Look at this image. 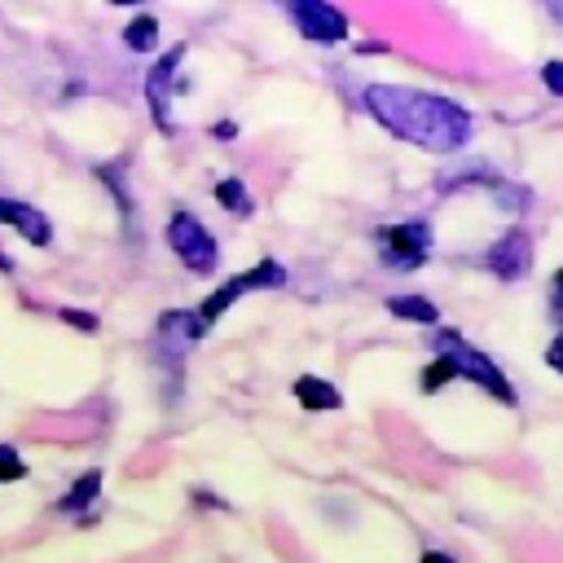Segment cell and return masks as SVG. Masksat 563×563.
<instances>
[{"label":"cell","mask_w":563,"mask_h":563,"mask_svg":"<svg viewBox=\"0 0 563 563\" xmlns=\"http://www.w3.org/2000/svg\"><path fill=\"white\" fill-rule=\"evenodd\" d=\"M541 84H545L554 97H563V62H559V57H550V62L541 66Z\"/></svg>","instance_id":"obj_18"},{"label":"cell","mask_w":563,"mask_h":563,"mask_svg":"<svg viewBox=\"0 0 563 563\" xmlns=\"http://www.w3.org/2000/svg\"><path fill=\"white\" fill-rule=\"evenodd\" d=\"M97 493H101V471L92 466V471H84V475L70 484L66 497H57V510H62V515H84V510L97 501Z\"/></svg>","instance_id":"obj_12"},{"label":"cell","mask_w":563,"mask_h":563,"mask_svg":"<svg viewBox=\"0 0 563 563\" xmlns=\"http://www.w3.org/2000/svg\"><path fill=\"white\" fill-rule=\"evenodd\" d=\"M185 62V44H172L154 66H150V79H145V101H150V119L158 132H176L172 123V79H176V66Z\"/></svg>","instance_id":"obj_7"},{"label":"cell","mask_w":563,"mask_h":563,"mask_svg":"<svg viewBox=\"0 0 563 563\" xmlns=\"http://www.w3.org/2000/svg\"><path fill=\"white\" fill-rule=\"evenodd\" d=\"M387 312L396 321H413V325H440V308L422 295H391L387 299Z\"/></svg>","instance_id":"obj_11"},{"label":"cell","mask_w":563,"mask_h":563,"mask_svg":"<svg viewBox=\"0 0 563 563\" xmlns=\"http://www.w3.org/2000/svg\"><path fill=\"white\" fill-rule=\"evenodd\" d=\"M26 479V457L13 444H0V484H18Z\"/></svg>","instance_id":"obj_15"},{"label":"cell","mask_w":563,"mask_h":563,"mask_svg":"<svg viewBox=\"0 0 563 563\" xmlns=\"http://www.w3.org/2000/svg\"><path fill=\"white\" fill-rule=\"evenodd\" d=\"M9 268H13V260H9V255H0V273H9Z\"/></svg>","instance_id":"obj_23"},{"label":"cell","mask_w":563,"mask_h":563,"mask_svg":"<svg viewBox=\"0 0 563 563\" xmlns=\"http://www.w3.org/2000/svg\"><path fill=\"white\" fill-rule=\"evenodd\" d=\"M484 268L501 282H519L532 268V238L523 229H506L488 251H484Z\"/></svg>","instance_id":"obj_8"},{"label":"cell","mask_w":563,"mask_h":563,"mask_svg":"<svg viewBox=\"0 0 563 563\" xmlns=\"http://www.w3.org/2000/svg\"><path fill=\"white\" fill-rule=\"evenodd\" d=\"M361 106L369 110L374 123H383L396 141H409L427 154H453L471 141V110L457 106L453 97L422 92V88H400V84H369L361 92Z\"/></svg>","instance_id":"obj_1"},{"label":"cell","mask_w":563,"mask_h":563,"mask_svg":"<svg viewBox=\"0 0 563 563\" xmlns=\"http://www.w3.org/2000/svg\"><path fill=\"white\" fill-rule=\"evenodd\" d=\"M57 317H62L66 325L84 330V334H97V330H101V321H97L92 312H84V308H57Z\"/></svg>","instance_id":"obj_17"},{"label":"cell","mask_w":563,"mask_h":563,"mask_svg":"<svg viewBox=\"0 0 563 563\" xmlns=\"http://www.w3.org/2000/svg\"><path fill=\"white\" fill-rule=\"evenodd\" d=\"M123 44H128L132 53H154V48H158V18H150V13L132 18V22L123 26Z\"/></svg>","instance_id":"obj_13"},{"label":"cell","mask_w":563,"mask_h":563,"mask_svg":"<svg viewBox=\"0 0 563 563\" xmlns=\"http://www.w3.org/2000/svg\"><path fill=\"white\" fill-rule=\"evenodd\" d=\"M216 202L229 207V211H238V216H251V211H255V202H251V194H246V185H242L238 176L216 180Z\"/></svg>","instance_id":"obj_14"},{"label":"cell","mask_w":563,"mask_h":563,"mask_svg":"<svg viewBox=\"0 0 563 563\" xmlns=\"http://www.w3.org/2000/svg\"><path fill=\"white\" fill-rule=\"evenodd\" d=\"M418 383H422V391H427V396H435L440 387H449V383H453V369H449L444 361H435V356H431V365L418 374Z\"/></svg>","instance_id":"obj_16"},{"label":"cell","mask_w":563,"mask_h":563,"mask_svg":"<svg viewBox=\"0 0 563 563\" xmlns=\"http://www.w3.org/2000/svg\"><path fill=\"white\" fill-rule=\"evenodd\" d=\"M374 246H378V260L387 268H422L431 260V224L427 220H400V224H378L374 229Z\"/></svg>","instance_id":"obj_5"},{"label":"cell","mask_w":563,"mask_h":563,"mask_svg":"<svg viewBox=\"0 0 563 563\" xmlns=\"http://www.w3.org/2000/svg\"><path fill=\"white\" fill-rule=\"evenodd\" d=\"M277 9L295 22V31L312 44H339L347 35V18L330 0H277Z\"/></svg>","instance_id":"obj_6"},{"label":"cell","mask_w":563,"mask_h":563,"mask_svg":"<svg viewBox=\"0 0 563 563\" xmlns=\"http://www.w3.org/2000/svg\"><path fill=\"white\" fill-rule=\"evenodd\" d=\"M431 356L444 361L453 369V378H466V383L484 387L493 400H501V405H515L519 400L515 387H510V378L488 361V352H479L475 343H466L457 330H435L431 334Z\"/></svg>","instance_id":"obj_2"},{"label":"cell","mask_w":563,"mask_h":563,"mask_svg":"<svg viewBox=\"0 0 563 563\" xmlns=\"http://www.w3.org/2000/svg\"><path fill=\"white\" fill-rule=\"evenodd\" d=\"M545 365H550L554 374H563V330H559V334L545 343Z\"/></svg>","instance_id":"obj_20"},{"label":"cell","mask_w":563,"mask_h":563,"mask_svg":"<svg viewBox=\"0 0 563 563\" xmlns=\"http://www.w3.org/2000/svg\"><path fill=\"white\" fill-rule=\"evenodd\" d=\"M0 224L13 229V233H22L31 246H48V242H53V224H48V216H44L40 207H31V202L0 198Z\"/></svg>","instance_id":"obj_9"},{"label":"cell","mask_w":563,"mask_h":563,"mask_svg":"<svg viewBox=\"0 0 563 563\" xmlns=\"http://www.w3.org/2000/svg\"><path fill=\"white\" fill-rule=\"evenodd\" d=\"M110 4H141V0H110Z\"/></svg>","instance_id":"obj_24"},{"label":"cell","mask_w":563,"mask_h":563,"mask_svg":"<svg viewBox=\"0 0 563 563\" xmlns=\"http://www.w3.org/2000/svg\"><path fill=\"white\" fill-rule=\"evenodd\" d=\"M167 246H172V255L189 268V273H216V264H220V246H216V238H211V229L194 216V211H172V220H167Z\"/></svg>","instance_id":"obj_4"},{"label":"cell","mask_w":563,"mask_h":563,"mask_svg":"<svg viewBox=\"0 0 563 563\" xmlns=\"http://www.w3.org/2000/svg\"><path fill=\"white\" fill-rule=\"evenodd\" d=\"M194 501H202V506H216V510H229V501H220L211 488H194Z\"/></svg>","instance_id":"obj_21"},{"label":"cell","mask_w":563,"mask_h":563,"mask_svg":"<svg viewBox=\"0 0 563 563\" xmlns=\"http://www.w3.org/2000/svg\"><path fill=\"white\" fill-rule=\"evenodd\" d=\"M550 312H554V321H563V268H554V277H550Z\"/></svg>","instance_id":"obj_19"},{"label":"cell","mask_w":563,"mask_h":563,"mask_svg":"<svg viewBox=\"0 0 563 563\" xmlns=\"http://www.w3.org/2000/svg\"><path fill=\"white\" fill-rule=\"evenodd\" d=\"M290 391H295V400H299L303 409H312V413H334V409H343V391H339L330 378H321V374H299V378L290 383Z\"/></svg>","instance_id":"obj_10"},{"label":"cell","mask_w":563,"mask_h":563,"mask_svg":"<svg viewBox=\"0 0 563 563\" xmlns=\"http://www.w3.org/2000/svg\"><path fill=\"white\" fill-rule=\"evenodd\" d=\"M286 286V268L277 264V260H260L255 268H246V273H233L229 282H220L198 308H194V317H198V325L202 330H211L242 295H251V290H282Z\"/></svg>","instance_id":"obj_3"},{"label":"cell","mask_w":563,"mask_h":563,"mask_svg":"<svg viewBox=\"0 0 563 563\" xmlns=\"http://www.w3.org/2000/svg\"><path fill=\"white\" fill-rule=\"evenodd\" d=\"M418 563H457V559H453V554H444V550H427Z\"/></svg>","instance_id":"obj_22"}]
</instances>
